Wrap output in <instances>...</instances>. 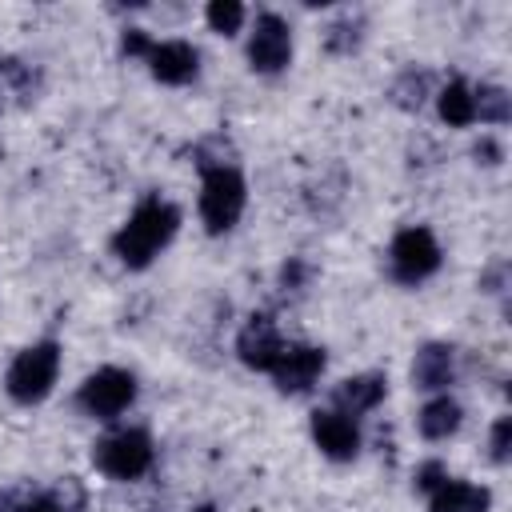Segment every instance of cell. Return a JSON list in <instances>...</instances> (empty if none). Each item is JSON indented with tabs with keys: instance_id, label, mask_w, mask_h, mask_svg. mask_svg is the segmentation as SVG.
Wrapping results in <instances>:
<instances>
[{
	"instance_id": "3957f363",
	"label": "cell",
	"mask_w": 512,
	"mask_h": 512,
	"mask_svg": "<svg viewBox=\"0 0 512 512\" xmlns=\"http://www.w3.org/2000/svg\"><path fill=\"white\" fill-rule=\"evenodd\" d=\"M244 212V176L236 168H208L200 192V216L208 232H228Z\"/></svg>"
},
{
	"instance_id": "7a4b0ae2",
	"label": "cell",
	"mask_w": 512,
	"mask_h": 512,
	"mask_svg": "<svg viewBox=\"0 0 512 512\" xmlns=\"http://www.w3.org/2000/svg\"><path fill=\"white\" fill-rule=\"evenodd\" d=\"M56 372H60V348L52 340L32 344L8 368V396L20 400V404H36L56 384Z\"/></svg>"
},
{
	"instance_id": "6da1fadb",
	"label": "cell",
	"mask_w": 512,
	"mask_h": 512,
	"mask_svg": "<svg viewBox=\"0 0 512 512\" xmlns=\"http://www.w3.org/2000/svg\"><path fill=\"white\" fill-rule=\"evenodd\" d=\"M172 232H176V208L164 204V200H144V204L128 216V224L116 232L112 248H116V256H120L128 268H144V264L172 240Z\"/></svg>"
},
{
	"instance_id": "d6986e66",
	"label": "cell",
	"mask_w": 512,
	"mask_h": 512,
	"mask_svg": "<svg viewBox=\"0 0 512 512\" xmlns=\"http://www.w3.org/2000/svg\"><path fill=\"white\" fill-rule=\"evenodd\" d=\"M512 448V416H500L492 428V460H508Z\"/></svg>"
},
{
	"instance_id": "ffe728a7",
	"label": "cell",
	"mask_w": 512,
	"mask_h": 512,
	"mask_svg": "<svg viewBox=\"0 0 512 512\" xmlns=\"http://www.w3.org/2000/svg\"><path fill=\"white\" fill-rule=\"evenodd\" d=\"M444 480H448V476H444V468H440L436 460H428V464L416 472V484H420V488H428V492H432V488H440Z\"/></svg>"
},
{
	"instance_id": "cb8c5ba5",
	"label": "cell",
	"mask_w": 512,
	"mask_h": 512,
	"mask_svg": "<svg viewBox=\"0 0 512 512\" xmlns=\"http://www.w3.org/2000/svg\"><path fill=\"white\" fill-rule=\"evenodd\" d=\"M476 156H488L484 164H496V156H500V148H496L492 140H484V144H476Z\"/></svg>"
},
{
	"instance_id": "8fae6325",
	"label": "cell",
	"mask_w": 512,
	"mask_h": 512,
	"mask_svg": "<svg viewBox=\"0 0 512 512\" xmlns=\"http://www.w3.org/2000/svg\"><path fill=\"white\" fill-rule=\"evenodd\" d=\"M148 64L152 76L164 84H184L196 76V52L184 40H168V44H152L148 48Z\"/></svg>"
},
{
	"instance_id": "5bb4252c",
	"label": "cell",
	"mask_w": 512,
	"mask_h": 512,
	"mask_svg": "<svg viewBox=\"0 0 512 512\" xmlns=\"http://www.w3.org/2000/svg\"><path fill=\"white\" fill-rule=\"evenodd\" d=\"M380 396H384V376H352V380H344L340 388H336V404L344 408V412H364V408H376L380 404Z\"/></svg>"
},
{
	"instance_id": "603a6c76",
	"label": "cell",
	"mask_w": 512,
	"mask_h": 512,
	"mask_svg": "<svg viewBox=\"0 0 512 512\" xmlns=\"http://www.w3.org/2000/svg\"><path fill=\"white\" fill-rule=\"evenodd\" d=\"M24 512H64V508H60L56 500H48V496H40V500H32V504H28Z\"/></svg>"
},
{
	"instance_id": "ba28073f",
	"label": "cell",
	"mask_w": 512,
	"mask_h": 512,
	"mask_svg": "<svg viewBox=\"0 0 512 512\" xmlns=\"http://www.w3.org/2000/svg\"><path fill=\"white\" fill-rule=\"evenodd\" d=\"M284 340H280V332L272 328V320L268 316H252L248 320V328L240 332V340H236V352H240V360L248 364V368H260V372H272L276 368V360L284 356Z\"/></svg>"
},
{
	"instance_id": "5b68a950",
	"label": "cell",
	"mask_w": 512,
	"mask_h": 512,
	"mask_svg": "<svg viewBox=\"0 0 512 512\" xmlns=\"http://www.w3.org/2000/svg\"><path fill=\"white\" fill-rule=\"evenodd\" d=\"M436 268H440V248H436V236L428 228H404L392 240V272H396V280L416 284V280L432 276Z\"/></svg>"
},
{
	"instance_id": "2e32d148",
	"label": "cell",
	"mask_w": 512,
	"mask_h": 512,
	"mask_svg": "<svg viewBox=\"0 0 512 512\" xmlns=\"http://www.w3.org/2000/svg\"><path fill=\"white\" fill-rule=\"evenodd\" d=\"M440 116L452 124V128H464L476 120V96L464 88V80H452L444 92H440Z\"/></svg>"
},
{
	"instance_id": "ac0fdd59",
	"label": "cell",
	"mask_w": 512,
	"mask_h": 512,
	"mask_svg": "<svg viewBox=\"0 0 512 512\" xmlns=\"http://www.w3.org/2000/svg\"><path fill=\"white\" fill-rule=\"evenodd\" d=\"M476 112H480V120L504 124V120H508V92H504V88H480Z\"/></svg>"
},
{
	"instance_id": "d4e9b609",
	"label": "cell",
	"mask_w": 512,
	"mask_h": 512,
	"mask_svg": "<svg viewBox=\"0 0 512 512\" xmlns=\"http://www.w3.org/2000/svg\"><path fill=\"white\" fill-rule=\"evenodd\" d=\"M196 512H216V508H212V504H204V508H196Z\"/></svg>"
},
{
	"instance_id": "7402d4cb",
	"label": "cell",
	"mask_w": 512,
	"mask_h": 512,
	"mask_svg": "<svg viewBox=\"0 0 512 512\" xmlns=\"http://www.w3.org/2000/svg\"><path fill=\"white\" fill-rule=\"evenodd\" d=\"M148 48H152V40H148L144 32H128V36H124V52H128V56H148Z\"/></svg>"
},
{
	"instance_id": "8992f818",
	"label": "cell",
	"mask_w": 512,
	"mask_h": 512,
	"mask_svg": "<svg viewBox=\"0 0 512 512\" xmlns=\"http://www.w3.org/2000/svg\"><path fill=\"white\" fill-rule=\"evenodd\" d=\"M132 396H136V384H132V376L124 368H100L96 376L84 380L80 408L92 412V416H116V412H124L132 404Z\"/></svg>"
},
{
	"instance_id": "9c48e42d",
	"label": "cell",
	"mask_w": 512,
	"mask_h": 512,
	"mask_svg": "<svg viewBox=\"0 0 512 512\" xmlns=\"http://www.w3.org/2000/svg\"><path fill=\"white\" fill-rule=\"evenodd\" d=\"M320 372H324V352H320V348H308V344L284 348V356H280L276 368H272L280 392H304Z\"/></svg>"
},
{
	"instance_id": "30bf717a",
	"label": "cell",
	"mask_w": 512,
	"mask_h": 512,
	"mask_svg": "<svg viewBox=\"0 0 512 512\" xmlns=\"http://www.w3.org/2000/svg\"><path fill=\"white\" fill-rule=\"evenodd\" d=\"M312 436H316L320 452L332 456V460H352L356 448H360V432L344 412H316L312 416Z\"/></svg>"
},
{
	"instance_id": "e0dca14e",
	"label": "cell",
	"mask_w": 512,
	"mask_h": 512,
	"mask_svg": "<svg viewBox=\"0 0 512 512\" xmlns=\"http://www.w3.org/2000/svg\"><path fill=\"white\" fill-rule=\"evenodd\" d=\"M240 20H244V8H240L236 0H212V4H208V24H212L216 32L232 36V32L240 28Z\"/></svg>"
},
{
	"instance_id": "52a82bcc",
	"label": "cell",
	"mask_w": 512,
	"mask_h": 512,
	"mask_svg": "<svg viewBox=\"0 0 512 512\" xmlns=\"http://www.w3.org/2000/svg\"><path fill=\"white\" fill-rule=\"evenodd\" d=\"M292 56V36H288V24L272 12H264L256 20V32L248 40V60L256 72H280Z\"/></svg>"
},
{
	"instance_id": "44dd1931",
	"label": "cell",
	"mask_w": 512,
	"mask_h": 512,
	"mask_svg": "<svg viewBox=\"0 0 512 512\" xmlns=\"http://www.w3.org/2000/svg\"><path fill=\"white\" fill-rule=\"evenodd\" d=\"M28 504H32V500H28ZM28 504H24V488H4V492H0V512H24Z\"/></svg>"
},
{
	"instance_id": "7c38bea8",
	"label": "cell",
	"mask_w": 512,
	"mask_h": 512,
	"mask_svg": "<svg viewBox=\"0 0 512 512\" xmlns=\"http://www.w3.org/2000/svg\"><path fill=\"white\" fill-rule=\"evenodd\" d=\"M416 388H444L452 380V348L448 344H424L412 360Z\"/></svg>"
},
{
	"instance_id": "4fadbf2b",
	"label": "cell",
	"mask_w": 512,
	"mask_h": 512,
	"mask_svg": "<svg viewBox=\"0 0 512 512\" xmlns=\"http://www.w3.org/2000/svg\"><path fill=\"white\" fill-rule=\"evenodd\" d=\"M432 512H488V492L464 480H444L432 488Z\"/></svg>"
},
{
	"instance_id": "9a60e30c",
	"label": "cell",
	"mask_w": 512,
	"mask_h": 512,
	"mask_svg": "<svg viewBox=\"0 0 512 512\" xmlns=\"http://www.w3.org/2000/svg\"><path fill=\"white\" fill-rule=\"evenodd\" d=\"M456 428H460V404H456V400L440 396V400H432V404L420 408V432H424L428 440H444V436H452Z\"/></svg>"
},
{
	"instance_id": "277c9868",
	"label": "cell",
	"mask_w": 512,
	"mask_h": 512,
	"mask_svg": "<svg viewBox=\"0 0 512 512\" xmlns=\"http://www.w3.org/2000/svg\"><path fill=\"white\" fill-rule=\"evenodd\" d=\"M92 460H96L100 472H108V476H116V480H132V476L148 472V464H152V444H148L144 432L128 428V432L104 436V440L96 444Z\"/></svg>"
}]
</instances>
